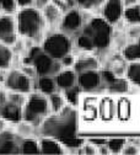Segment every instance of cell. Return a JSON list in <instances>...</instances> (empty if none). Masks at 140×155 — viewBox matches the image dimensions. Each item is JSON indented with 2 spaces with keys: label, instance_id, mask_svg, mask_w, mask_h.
<instances>
[{
  "label": "cell",
  "instance_id": "1",
  "mask_svg": "<svg viewBox=\"0 0 140 155\" xmlns=\"http://www.w3.org/2000/svg\"><path fill=\"white\" fill-rule=\"evenodd\" d=\"M42 133L69 148H80L83 145V140L76 138V113L69 107H64L62 111L47 117L42 123Z\"/></svg>",
  "mask_w": 140,
  "mask_h": 155
},
{
  "label": "cell",
  "instance_id": "2",
  "mask_svg": "<svg viewBox=\"0 0 140 155\" xmlns=\"http://www.w3.org/2000/svg\"><path fill=\"white\" fill-rule=\"evenodd\" d=\"M17 31L27 38H37L43 32L46 20L36 8H25L17 14Z\"/></svg>",
  "mask_w": 140,
  "mask_h": 155
},
{
  "label": "cell",
  "instance_id": "3",
  "mask_svg": "<svg viewBox=\"0 0 140 155\" xmlns=\"http://www.w3.org/2000/svg\"><path fill=\"white\" fill-rule=\"evenodd\" d=\"M50 112L49 101L39 94H32L26 100L22 108V118L32 126H39L48 117Z\"/></svg>",
  "mask_w": 140,
  "mask_h": 155
},
{
  "label": "cell",
  "instance_id": "4",
  "mask_svg": "<svg viewBox=\"0 0 140 155\" xmlns=\"http://www.w3.org/2000/svg\"><path fill=\"white\" fill-rule=\"evenodd\" d=\"M85 35H87L92 42L95 48H106L109 45L111 40V26L105 18H92L90 24L84 28Z\"/></svg>",
  "mask_w": 140,
  "mask_h": 155
},
{
  "label": "cell",
  "instance_id": "5",
  "mask_svg": "<svg viewBox=\"0 0 140 155\" xmlns=\"http://www.w3.org/2000/svg\"><path fill=\"white\" fill-rule=\"evenodd\" d=\"M71 42L64 33H53L48 36L43 42V52L50 55L53 59L59 61L70 53Z\"/></svg>",
  "mask_w": 140,
  "mask_h": 155
},
{
  "label": "cell",
  "instance_id": "6",
  "mask_svg": "<svg viewBox=\"0 0 140 155\" xmlns=\"http://www.w3.org/2000/svg\"><path fill=\"white\" fill-rule=\"evenodd\" d=\"M17 22L11 14L0 15V42L14 46L17 42Z\"/></svg>",
  "mask_w": 140,
  "mask_h": 155
},
{
  "label": "cell",
  "instance_id": "7",
  "mask_svg": "<svg viewBox=\"0 0 140 155\" xmlns=\"http://www.w3.org/2000/svg\"><path fill=\"white\" fill-rule=\"evenodd\" d=\"M4 85L10 91H17V92H22V94L30 92L31 87H32L31 78H28L27 75H25L20 70H11V71L6 73Z\"/></svg>",
  "mask_w": 140,
  "mask_h": 155
},
{
  "label": "cell",
  "instance_id": "8",
  "mask_svg": "<svg viewBox=\"0 0 140 155\" xmlns=\"http://www.w3.org/2000/svg\"><path fill=\"white\" fill-rule=\"evenodd\" d=\"M0 117L10 123H18L22 120V107L4 99L0 101Z\"/></svg>",
  "mask_w": 140,
  "mask_h": 155
},
{
  "label": "cell",
  "instance_id": "9",
  "mask_svg": "<svg viewBox=\"0 0 140 155\" xmlns=\"http://www.w3.org/2000/svg\"><path fill=\"white\" fill-rule=\"evenodd\" d=\"M123 2L122 0H105L103 18L108 24H114L123 15Z\"/></svg>",
  "mask_w": 140,
  "mask_h": 155
},
{
  "label": "cell",
  "instance_id": "10",
  "mask_svg": "<svg viewBox=\"0 0 140 155\" xmlns=\"http://www.w3.org/2000/svg\"><path fill=\"white\" fill-rule=\"evenodd\" d=\"M101 80L102 76L97 70H87L79 73V78H77L80 89H84L86 91H91L98 87L99 84H101Z\"/></svg>",
  "mask_w": 140,
  "mask_h": 155
},
{
  "label": "cell",
  "instance_id": "11",
  "mask_svg": "<svg viewBox=\"0 0 140 155\" xmlns=\"http://www.w3.org/2000/svg\"><path fill=\"white\" fill-rule=\"evenodd\" d=\"M54 61L50 55H48L46 52L41 51L32 61V64L36 69L37 75L39 76H44V75H49L50 76V71H52V67L54 64Z\"/></svg>",
  "mask_w": 140,
  "mask_h": 155
},
{
  "label": "cell",
  "instance_id": "12",
  "mask_svg": "<svg viewBox=\"0 0 140 155\" xmlns=\"http://www.w3.org/2000/svg\"><path fill=\"white\" fill-rule=\"evenodd\" d=\"M20 144L16 142L15 135L9 130H3L0 133V154H18Z\"/></svg>",
  "mask_w": 140,
  "mask_h": 155
},
{
  "label": "cell",
  "instance_id": "13",
  "mask_svg": "<svg viewBox=\"0 0 140 155\" xmlns=\"http://www.w3.org/2000/svg\"><path fill=\"white\" fill-rule=\"evenodd\" d=\"M83 25V16L77 10H69L62 20V28L67 32H75Z\"/></svg>",
  "mask_w": 140,
  "mask_h": 155
},
{
  "label": "cell",
  "instance_id": "14",
  "mask_svg": "<svg viewBox=\"0 0 140 155\" xmlns=\"http://www.w3.org/2000/svg\"><path fill=\"white\" fill-rule=\"evenodd\" d=\"M76 81V74L75 70L71 69H65V70H60L57 75H55V83L57 86L60 87L63 90H67L69 87H73L75 85Z\"/></svg>",
  "mask_w": 140,
  "mask_h": 155
},
{
  "label": "cell",
  "instance_id": "15",
  "mask_svg": "<svg viewBox=\"0 0 140 155\" xmlns=\"http://www.w3.org/2000/svg\"><path fill=\"white\" fill-rule=\"evenodd\" d=\"M39 150L42 154H63L62 143L50 137H46L39 142Z\"/></svg>",
  "mask_w": 140,
  "mask_h": 155
},
{
  "label": "cell",
  "instance_id": "16",
  "mask_svg": "<svg viewBox=\"0 0 140 155\" xmlns=\"http://www.w3.org/2000/svg\"><path fill=\"white\" fill-rule=\"evenodd\" d=\"M12 63V51L10 46L0 42V70H8Z\"/></svg>",
  "mask_w": 140,
  "mask_h": 155
},
{
  "label": "cell",
  "instance_id": "17",
  "mask_svg": "<svg viewBox=\"0 0 140 155\" xmlns=\"http://www.w3.org/2000/svg\"><path fill=\"white\" fill-rule=\"evenodd\" d=\"M97 68H98V62L96 58H92V57L80 59V61L75 62V64H74V70L76 73H83V71H87V70H97Z\"/></svg>",
  "mask_w": 140,
  "mask_h": 155
},
{
  "label": "cell",
  "instance_id": "18",
  "mask_svg": "<svg viewBox=\"0 0 140 155\" xmlns=\"http://www.w3.org/2000/svg\"><path fill=\"white\" fill-rule=\"evenodd\" d=\"M55 87H57V83L49 75H44L41 76L38 80V89L43 95H50L53 92H55Z\"/></svg>",
  "mask_w": 140,
  "mask_h": 155
},
{
  "label": "cell",
  "instance_id": "19",
  "mask_svg": "<svg viewBox=\"0 0 140 155\" xmlns=\"http://www.w3.org/2000/svg\"><path fill=\"white\" fill-rule=\"evenodd\" d=\"M60 12L62 10L59 9L55 4H49L47 5L44 9H43V17L44 20L48 21L49 24H54L59 20V17H60Z\"/></svg>",
  "mask_w": 140,
  "mask_h": 155
},
{
  "label": "cell",
  "instance_id": "20",
  "mask_svg": "<svg viewBox=\"0 0 140 155\" xmlns=\"http://www.w3.org/2000/svg\"><path fill=\"white\" fill-rule=\"evenodd\" d=\"M123 15L125 20L134 25H140V5H132L127 6V9L123 11Z\"/></svg>",
  "mask_w": 140,
  "mask_h": 155
},
{
  "label": "cell",
  "instance_id": "21",
  "mask_svg": "<svg viewBox=\"0 0 140 155\" xmlns=\"http://www.w3.org/2000/svg\"><path fill=\"white\" fill-rule=\"evenodd\" d=\"M20 150L22 154H39V143L34 139H24L20 144Z\"/></svg>",
  "mask_w": 140,
  "mask_h": 155
},
{
  "label": "cell",
  "instance_id": "22",
  "mask_svg": "<svg viewBox=\"0 0 140 155\" xmlns=\"http://www.w3.org/2000/svg\"><path fill=\"white\" fill-rule=\"evenodd\" d=\"M124 58L127 61H138L140 59V38H139V41L138 43L135 45H129L124 48Z\"/></svg>",
  "mask_w": 140,
  "mask_h": 155
},
{
  "label": "cell",
  "instance_id": "23",
  "mask_svg": "<svg viewBox=\"0 0 140 155\" xmlns=\"http://www.w3.org/2000/svg\"><path fill=\"white\" fill-rule=\"evenodd\" d=\"M49 106H50V111H53L54 113L55 112H59L62 111L65 106H64V97L60 96L59 94H50L49 95Z\"/></svg>",
  "mask_w": 140,
  "mask_h": 155
},
{
  "label": "cell",
  "instance_id": "24",
  "mask_svg": "<svg viewBox=\"0 0 140 155\" xmlns=\"http://www.w3.org/2000/svg\"><path fill=\"white\" fill-rule=\"evenodd\" d=\"M106 145H107L109 153L118 154V153H122L123 148L125 147V139H123V138H112V139L107 140Z\"/></svg>",
  "mask_w": 140,
  "mask_h": 155
},
{
  "label": "cell",
  "instance_id": "25",
  "mask_svg": "<svg viewBox=\"0 0 140 155\" xmlns=\"http://www.w3.org/2000/svg\"><path fill=\"white\" fill-rule=\"evenodd\" d=\"M128 78L136 85H140V63H132L128 68Z\"/></svg>",
  "mask_w": 140,
  "mask_h": 155
},
{
  "label": "cell",
  "instance_id": "26",
  "mask_svg": "<svg viewBox=\"0 0 140 155\" xmlns=\"http://www.w3.org/2000/svg\"><path fill=\"white\" fill-rule=\"evenodd\" d=\"M108 89L112 92H125L128 90V81L124 79H116L108 84Z\"/></svg>",
  "mask_w": 140,
  "mask_h": 155
},
{
  "label": "cell",
  "instance_id": "27",
  "mask_svg": "<svg viewBox=\"0 0 140 155\" xmlns=\"http://www.w3.org/2000/svg\"><path fill=\"white\" fill-rule=\"evenodd\" d=\"M6 100L17 105V106H21L24 107L25 102H26V97H25V95L22 92H17V91H10L9 94H6Z\"/></svg>",
  "mask_w": 140,
  "mask_h": 155
},
{
  "label": "cell",
  "instance_id": "28",
  "mask_svg": "<svg viewBox=\"0 0 140 155\" xmlns=\"http://www.w3.org/2000/svg\"><path fill=\"white\" fill-rule=\"evenodd\" d=\"M114 114V105L111 100H105L101 105V116L105 120H111Z\"/></svg>",
  "mask_w": 140,
  "mask_h": 155
},
{
  "label": "cell",
  "instance_id": "29",
  "mask_svg": "<svg viewBox=\"0 0 140 155\" xmlns=\"http://www.w3.org/2000/svg\"><path fill=\"white\" fill-rule=\"evenodd\" d=\"M76 43H77V46H79L80 48H83V49H85V51H92V49L95 48L92 40H91V38H90L87 35H85V33H83L81 36L77 37Z\"/></svg>",
  "mask_w": 140,
  "mask_h": 155
},
{
  "label": "cell",
  "instance_id": "30",
  "mask_svg": "<svg viewBox=\"0 0 140 155\" xmlns=\"http://www.w3.org/2000/svg\"><path fill=\"white\" fill-rule=\"evenodd\" d=\"M79 92H80V87H79V86H75V85H74L73 87H69V89L65 90V99H67V101H68L70 105L75 106V105L77 104Z\"/></svg>",
  "mask_w": 140,
  "mask_h": 155
},
{
  "label": "cell",
  "instance_id": "31",
  "mask_svg": "<svg viewBox=\"0 0 140 155\" xmlns=\"http://www.w3.org/2000/svg\"><path fill=\"white\" fill-rule=\"evenodd\" d=\"M74 2L85 9H92L105 3V0H74Z\"/></svg>",
  "mask_w": 140,
  "mask_h": 155
},
{
  "label": "cell",
  "instance_id": "32",
  "mask_svg": "<svg viewBox=\"0 0 140 155\" xmlns=\"http://www.w3.org/2000/svg\"><path fill=\"white\" fill-rule=\"evenodd\" d=\"M117 110L119 111V112H118L119 117L124 120V118H127L128 116H129V110H130V107H129V104H128V102L123 101V102L119 104V106H118Z\"/></svg>",
  "mask_w": 140,
  "mask_h": 155
},
{
  "label": "cell",
  "instance_id": "33",
  "mask_svg": "<svg viewBox=\"0 0 140 155\" xmlns=\"http://www.w3.org/2000/svg\"><path fill=\"white\" fill-rule=\"evenodd\" d=\"M60 61H62V65H64L65 68H70V67H73L75 64V58L73 55H70V54L64 55Z\"/></svg>",
  "mask_w": 140,
  "mask_h": 155
},
{
  "label": "cell",
  "instance_id": "34",
  "mask_svg": "<svg viewBox=\"0 0 140 155\" xmlns=\"http://www.w3.org/2000/svg\"><path fill=\"white\" fill-rule=\"evenodd\" d=\"M50 3H52V0H33V5L38 10H43Z\"/></svg>",
  "mask_w": 140,
  "mask_h": 155
},
{
  "label": "cell",
  "instance_id": "35",
  "mask_svg": "<svg viewBox=\"0 0 140 155\" xmlns=\"http://www.w3.org/2000/svg\"><path fill=\"white\" fill-rule=\"evenodd\" d=\"M25 75H27L28 78H33L34 75H37V73H36V69H34V67L32 65V67H30L28 64H26L24 68H22V70H21Z\"/></svg>",
  "mask_w": 140,
  "mask_h": 155
},
{
  "label": "cell",
  "instance_id": "36",
  "mask_svg": "<svg viewBox=\"0 0 140 155\" xmlns=\"http://www.w3.org/2000/svg\"><path fill=\"white\" fill-rule=\"evenodd\" d=\"M102 78L105 79V81L107 83V84H111L114 79H116V75L112 73V71H109V70H106V71H103V74H102Z\"/></svg>",
  "mask_w": 140,
  "mask_h": 155
},
{
  "label": "cell",
  "instance_id": "37",
  "mask_svg": "<svg viewBox=\"0 0 140 155\" xmlns=\"http://www.w3.org/2000/svg\"><path fill=\"white\" fill-rule=\"evenodd\" d=\"M32 4H33V0H16L17 8H21V9L30 8Z\"/></svg>",
  "mask_w": 140,
  "mask_h": 155
},
{
  "label": "cell",
  "instance_id": "38",
  "mask_svg": "<svg viewBox=\"0 0 140 155\" xmlns=\"http://www.w3.org/2000/svg\"><path fill=\"white\" fill-rule=\"evenodd\" d=\"M122 153H123V154H128V155H133V154H138L139 150H138V148L134 147V145H127V147L123 148Z\"/></svg>",
  "mask_w": 140,
  "mask_h": 155
},
{
  "label": "cell",
  "instance_id": "39",
  "mask_svg": "<svg viewBox=\"0 0 140 155\" xmlns=\"http://www.w3.org/2000/svg\"><path fill=\"white\" fill-rule=\"evenodd\" d=\"M84 151V154H90V155H93V154H97L98 153V150H97V148L95 147V144H91V145H86V147H84V149H83Z\"/></svg>",
  "mask_w": 140,
  "mask_h": 155
},
{
  "label": "cell",
  "instance_id": "40",
  "mask_svg": "<svg viewBox=\"0 0 140 155\" xmlns=\"http://www.w3.org/2000/svg\"><path fill=\"white\" fill-rule=\"evenodd\" d=\"M107 140L108 139H91V143L95 144V145H98V147H102V145H106L107 144Z\"/></svg>",
  "mask_w": 140,
  "mask_h": 155
},
{
  "label": "cell",
  "instance_id": "41",
  "mask_svg": "<svg viewBox=\"0 0 140 155\" xmlns=\"http://www.w3.org/2000/svg\"><path fill=\"white\" fill-rule=\"evenodd\" d=\"M122 2H123V5L132 6V5H135L138 3V0H122Z\"/></svg>",
  "mask_w": 140,
  "mask_h": 155
},
{
  "label": "cell",
  "instance_id": "42",
  "mask_svg": "<svg viewBox=\"0 0 140 155\" xmlns=\"http://www.w3.org/2000/svg\"><path fill=\"white\" fill-rule=\"evenodd\" d=\"M5 128H6V121L0 117V133H2L3 130H5Z\"/></svg>",
  "mask_w": 140,
  "mask_h": 155
},
{
  "label": "cell",
  "instance_id": "43",
  "mask_svg": "<svg viewBox=\"0 0 140 155\" xmlns=\"http://www.w3.org/2000/svg\"><path fill=\"white\" fill-rule=\"evenodd\" d=\"M140 33V28H133L132 30V36H138Z\"/></svg>",
  "mask_w": 140,
  "mask_h": 155
},
{
  "label": "cell",
  "instance_id": "44",
  "mask_svg": "<svg viewBox=\"0 0 140 155\" xmlns=\"http://www.w3.org/2000/svg\"><path fill=\"white\" fill-rule=\"evenodd\" d=\"M0 15H2V9H0Z\"/></svg>",
  "mask_w": 140,
  "mask_h": 155
}]
</instances>
